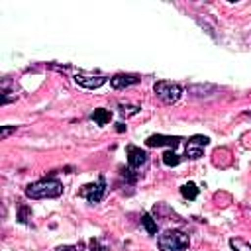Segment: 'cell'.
<instances>
[{
  "label": "cell",
  "mask_w": 251,
  "mask_h": 251,
  "mask_svg": "<svg viewBox=\"0 0 251 251\" xmlns=\"http://www.w3.org/2000/svg\"><path fill=\"white\" fill-rule=\"evenodd\" d=\"M63 194V184L57 178H41L25 186V196L39 200V198H57Z\"/></svg>",
  "instance_id": "cell-1"
},
{
  "label": "cell",
  "mask_w": 251,
  "mask_h": 251,
  "mask_svg": "<svg viewBox=\"0 0 251 251\" xmlns=\"http://www.w3.org/2000/svg\"><path fill=\"white\" fill-rule=\"evenodd\" d=\"M161 251H186L190 245V239L180 229H167L157 239Z\"/></svg>",
  "instance_id": "cell-2"
},
{
  "label": "cell",
  "mask_w": 251,
  "mask_h": 251,
  "mask_svg": "<svg viewBox=\"0 0 251 251\" xmlns=\"http://www.w3.org/2000/svg\"><path fill=\"white\" fill-rule=\"evenodd\" d=\"M153 90H155L157 98L161 102H165V104H176L180 100V96H182V86L178 82H171V80H159V82H155Z\"/></svg>",
  "instance_id": "cell-3"
},
{
  "label": "cell",
  "mask_w": 251,
  "mask_h": 251,
  "mask_svg": "<svg viewBox=\"0 0 251 251\" xmlns=\"http://www.w3.org/2000/svg\"><path fill=\"white\" fill-rule=\"evenodd\" d=\"M78 194H80L82 198H86L90 204H98V202L104 198V194H106V178H104V175H100V176L96 178V182L84 184Z\"/></svg>",
  "instance_id": "cell-4"
},
{
  "label": "cell",
  "mask_w": 251,
  "mask_h": 251,
  "mask_svg": "<svg viewBox=\"0 0 251 251\" xmlns=\"http://www.w3.org/2000/svg\"><path fill=\"white\" fill-rule=\"evenodd\" d=\"M75 82H76L78 86H82V88H90V90H92V88H100L102 84H106V82H108V76L78 71V73L75 75Z\"/></svg>",
  "instance_id": "cell-5"
},
{
  "label": "cell",
  "mask_w": 251,
  "mask_h": 251,
  "mask_svg": "<svg viewBox=\"0 0 251 251\" xmlns=\"http://www.w3.org/2000/svg\"><path fill=\"white\" fill-rule=\"evenodd\" d=\"M210 143L206 135H192L186 143V157L188 159H200L204 153V147Z\"/></svg>",
  "instance_id": "cell-6"
},
{
  "label": "cell",
  "mask_w": 251,
  "mask_h": 251,
  "mask_svg": "<svg viewBox=\"0 0 251 251\" xmlns=\"http://www.w3.org/2000/svg\"><path fill=\"white\" fill-rule=\"evenodd\" d=\"M180 141H182V139H180L178 135H161V133H157V135H149V137L145 139V145H147V147H161V145H167V147L175 149Z\"/></svg>",
  "instance_id": "cell-7"
},
{
  "label": "cell",
  "mask_w": 251,
  "mask_h": 251,
  "mask_svg": "<svg viewBox=\"0 0 251 251\" xmlns=\"http://www.w3.org/2000/svg\"><path fill=\"white\" fill-rule=\"evenodd\" d=\"M126 151H127V165H129L131 171H135V169H139V167H143L147 163V153L141 147L127 145Z\"/></svg>",
  "instance_id": "cell-8"
},
{
  "label": "cell",
  "mask_w": 251,
  "mask_h": 251,
  "mask_svg": "<svg viewBox=\"0 0 251 251\" xmlns=\"http://www.w3.org/2000/svg\"><path fill=\"white\" fill-rule=\"evenodd\" d=\"M141 78H139V75H129V73H118V75H114L112 78H110V84L114 86V88H126V86H131V84H137Z\"/></svg>",
  "instance_id": "cell-9"
},
{
  "label": "cell",
  "mask_w": 251,
  "mask_h": 251,
  "mask_svg": "<svg viewBox=\"0 0 251 251\" xmlns=\"http://www.w3.org/2000/svg\"><path fill=\"white\" fill-rule=\"evenodd\" d=\"M110 118H112V112H110V110L96 108V110L92 112V120H94L98 126H106V124L110 122Z\"/></svg>",
  "instance_id": "cell-10"
},
{
  "label": "cell",
  "mask_w": 251,
  "mask_h": 251,
  "mask_svg": "<svg viewBox=\"0 0 251 251\" xmlns=\"http://www.w3.org/2000/svg\"><path fill=\"white\" fill-rule=\"evenodd\" d=\"M141 226L145 227V231H147L149 235H155V233H157V222L151 218V214H143V216H141Z\"/></svg>",
  "instance_id": "cell-11"
},
{
  "label": "cell",
  "mask_w": 251,
  "mask_h": 251,
  "mask_svg": "<svg viewBox=\"0 0 251 251\" xmlns=\"http://www.w3.org/2000/svg\"><path fill=\"white\" fill-rule=\"evenodd\" d=\"M180 194H182L184 198H188V200H194V198L198 196V188H196L194 182H186V184L180 186Z\"/></svg>",
  "instance_id": "cell-12"
},
{
  "label": "cell",
  "mask_w": 251,
  "mask_h": 251,
  "mask_svg": "<svg viewBox=\"0 0 251 251\" xmlns=\"http://www.w3.org/2000/svg\"><path fill=\"white\" fill-rule=\"evenodd\" d=\"M118 110H120V114L122 116H126V118H129V116H135V114H139V106H135V104H120L118 106Z\"/></svg>",
  "instance_id": "cell-13"
},
{
  "label": "cell",
  "mask_w": 251,
  "mask_h": 251,
  "mask_svg": "<svg viewBox=\"0 0 251 251\" xmlns=\"http://www.w3.org/2000/svg\"><path fill=\"white\" fill-rule=\"evenodd\" d=\"M163 163H165L167 167H175V165H178V163H180V157H178L173 149H169V151H165V153H163Z\"/></svg>",
  "instance_id": "cell-14"
},
{
  "label": "cell",
  "mask_w": 251,
  "mask_h": 251,
  "mask_svg": "<svg viewBox=\"0 0 251 251\" xmlns=\"http://www.w3.org/2000/svg\"><path fill=\"white\" fill-rule=\"evenodd\" d=\"M229 245H231L233 251H251V243H247V241H243L239 237H231Z\"/></svg>",
  "instance_id": "cell-15"
},
{
  "label": "cell",
  "mask_w": 251,
  "mask_h": 251,
  "mask_svg": "<svg viewBox=\"0 0 251 251\" xmlns=\"http://www.w3.org/2000/svg\"><path fill=\"white\" fill-rule=\"evenodd\" d=\"M18 220H20V222H24V224H27V222L31 220V212H29V208H27V206H20Z\"/></svg>",
  "instance_id": "cell-16"
},
{
  "label": "cell",
  "mask_w": 251,
  "mask_h": 251,
  "mask_svg": "<svg viewBox=\"0 0 251 251\" xmlns=\"http://www.w3.org/2000/svg\"><path fill=\"white\" fill-rule=\"evenodd\" d=\"M90 249L92 251H106V247L100 243V239H90Z\"/></svg>",
  "instance_id": "cell-17"
},
{
  "label": "cell",
  "mask_w": 251,
  "mask_h": 251,
  "mask_svg": "<svg viewBox=\"0 0 251 251\" xmlns=\"http://www.w3.org/2000/svg\"><path fill=\"white\" fill-rule=\"evenodd\" d=\"M12 131H16V126H12V127H8V126H6V127H2V129H0V139H6Z\"/></svg>",
  "instance_id": "cell-18"
},
{
  "label": "cell",
  "mask_w": 251,
  "mask_h": 251,
  "mask_svg": "<svg viewBox=\"0 0 251 251\" xmlns=\"http://www.w3.org/2000/svg\"><path fill=\"white\" fill-rule=\"evenodd\" d=\"M80 245H65V247H59L57 251H78Z\"/></svg>",
  "instance_id": "cell-19"
},
{
  "label": "cell",
  "mask_w": 251,
  "mask_h": 251,
  "mask_svg": "<svg viewBox=\"0 0 251 251\" xmlns=\"http://www.w3.org/2000/svg\"><path fill=\"white\" fill-rule=\"evenodd\" d=\"M116 126H118V127H116L118 131H124V129H126V127H124V124H116Z\"/></svg>",
  "instance_id": "cell-20"
}]
</instances>
